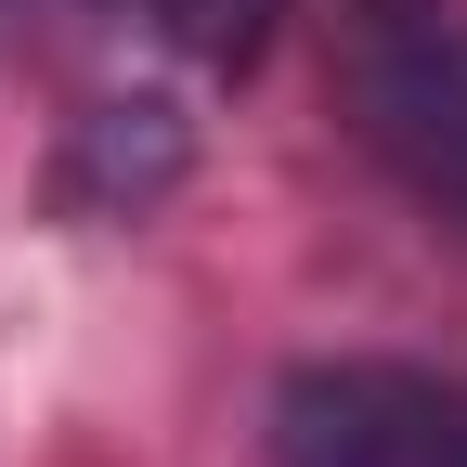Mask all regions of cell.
I'll return each instance as SVG.
<instances>
[{"instance_id":"obj_1","label":"cell","mask_w":467,"mask_h":467,"mask_svg":"<svg viewBox=\"0 0 467 467\" xmlns=\"http://www.w3.org/2000/svg\"><path fill=\"white\" fill-rule=\"evenodd\" d=\"M273 467H467V389L389 350H337L273 389Z\"/></svg>"},{"instance_id":"obj_2","label":"cell","mask_w":467,"mask_h":467,"mask_svg":"<svg viewBox=\"0 0 467 467\" xmlns=\"http://www.w3.org/2000/svg\"><path fill=\"white\" fill-rule=\"evenodd\" d=\"M441 169H454V195H467V78H441Z\"/></svg>"}]
</instances>
